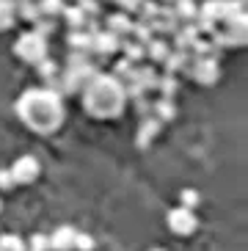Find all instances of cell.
Segmentation results:
<instances>
[{"label": "cell", "instance_id": "obj_1", "mask_svg": "<svg viewBox=\"0 0 248 251\" xmlns=\"http://www.w3.org/2000/svg\"><path fill=\"white\" fill-rule=\"evenodd\" d=\"M17 116L28 130L42 135L55 133L66 119V108L55 91L50 89H28L17 100Z\"/></svg>", "mask_w": 248, "mask_h": 251}, {"label": "cell", "instance_id": "obj_2", "mask_svg": "<svg viewBox=\"0 0 248 251\" xmlns=\"http://www.w3.org/2000/svg\"><path fill=\"white\" fill-rule=\"evenodd\" d=\"M80 94L86 113L94 119H116L124 113V105H127L124 86L110 72H97L80 89Z\"/></svg>", "mask_w": 248, "mask_h": 251}, {"label": "cell", "instance_id": "obj_3", "mask_svg": "<svg viewBox=\"0 0 248 251\" xmlns=\"http://www.w3.org/2000/svg\"><path fill=\"white\" fill-rule=\"evenodd\" d=\"M14 55L22 58L25 64H33V67H36L39 61L47 58V39H42L39 33H33V30L22 33L14 42Z\"/></svg>", "mask_w": 248, "mask_h": 251}, {"label": "cell", "instance_id": "obj_4", "mask_svg": "<svg viewBox=\"0 0 248 251\" xmlns=\"http://www.w3.org/2000/svg\"><path fill=\"white\" fill-rule=\"evenodd\" d=\"M188 75L198 83V86H215V83H218V77H221V64H218V58H212V55L190 58Z\"/></svg>", "mask_w": 248, "mask_h": 251}, {"label": "cell", "instance_id": "obj_5", "mask_svg": "<svg viewBox=\"0 0 248 251\" xmlns=\"http://www.w3.org/2000/svg\"><path fill=\"white\" fill-rule=\"evenodd\" d=\"M64 72L69 75V77H74L80 86H86V83L91 80L99 69H97V64L91 61V55H88V52H69Z\"/></svg>", "mask_w": 248, "mask_h": 251}, {"label": "cell", "instance_id": "obj_6", "mask_svg": "<svg viewBox=\"0 0 248 251\" xmlns=\"http://www.w3.org/2000/svg\"><path fill=\"white\" fill-rule=\"evenodd\" d=\"M198 226V218L193 210H185V207H174V210H168V229L179 237H188L193 235Z\"/></svg>", "mask_w": 248, "mask_h": 251}, {"label": "cell", "instance_id": "obj_7", "mask_svg": "<svg viewBox=\"0 0 248 251\" xmlns=\"http://www.w3.org/2000/svg\"><path fill=\"white\" fill-rule=\"evenodd\" d=\"M8 171H11V177H14V185H30L39 177L42 166H39V160L33 155H22V157H17L14 166Z\"/></svg>", "mask_w": 248, "mask_h": 251}, {"label": "cell", "instance_id": "obj_8", "mask_svg": "<svg viewBox=\"0 0 248 251\" xmlns=\"http://www.w3.org/2000/svg\"><path fill=\"white\" fill-rule=\"evenodd\" d=\"M218 23H221V3L218 0H207L198 6V14H196V28L198 33H212L218 30Z\"/></svg>", "mask_w": 248, "mask_h": 251}, {"label": "cell", "instance_id": "obj_9", "mask_svg": "<svg viewBox=\"0 0 248 251\" xmlns=\"http://www.w3.org/2000/svg\"><path fill=\"white\" fill-rule=\"evenodd\" d=\"M176 28H179V20H176V14H174V6H160V11H157V17H154V23H152L154 36L157 39L174 36Z\"/></svg>", "mask_w": 248, "mask_h": 251}, {"label": "cell", "instance_id": "obj_10", "mask_svg": "<svg viewBox=\"0 0 248 251\" xmlns=\"http://www.w3.org/2000/svg\"><path fill=\"white\" fill-rule=\"evenodd\" d=\"M132 20L130 14H124V11H116V14H108L105 17V25L102 30H108L110 36H116V39H127L132 33Z\"/></svg>", "mask_w": 248, "mask_h": 251}, {"label": "cell", "instance_id": "obj_11", "mask_svg": "<svg viewBox=\"0 0 248 251\" xmlns=\"http://www.w3.org/2000/svg\"><path fill=\"white\" fill-rule=\"evenodd\" d=\"M119 45H122V39L110 36L108 30H99V33L91 36V55H97V58H108V55L119 52Z\"/></svg>", "mask_w": 248, "mask_h": 251}, {"label": "cell", "instance_id": "obj_12", "mask_svg": "<svg viewBox=\"0 0 248 251\" xmlns=\"http://www.w3.org/2000/svg\"><path fill=\"white\" fill-rule=\"evenodd\" d=\"M74 235H77V229L69 226V224H64V226H58L50 237V251H74Z\"/></svg>", "mask_w": 248, "mask_h": 251}, {"label": "cell", "instance_id": "obj_13", "mask_svg": "<svg viewBox=\"0 0 248 251\" xmlns=\"http://www.w3.org/2000/svg\"><path fill=\"white\" fill-rule=\"evenodd\" d=\"M160 122L157 119H152V116H146V119H141V127H138V138H135V144H138L141 149H146L149 144H152L157 135H160Z\"/></svg>", "mask_w": 248, "mask_h": 251}, {"label": "cell", "instance_id": "obj_14", "mask_svg": "<svg viewBox=\"0 0 248 251\" xmlns=\"http://www.w3.org/2000/svg\"><path fill=\"white\" fill-rule=\"evenodd\" d=\"M163 69H166V75H179V72H188L190 67V52H179V50H171L166 55V61L160 64Z\"/></svg>", "mask_w": 248, "mask_h": 251}, {"label": "cell", "instance_id": "obj_15", "mask_svg": "<svg viewBox=\"0 0 248 251\" xmlns=\"http://www.w3.org/2000/svg\"><path fill=\"white\" fill-rule=\"evenodd\" d=\"M196 39H201V33H198L196 25H179L174 33V42H176V50L179 52H188L190 47L196 45Z\"/></svg>", "mask_w": 248, "mask_h": 251}, {"label": "cell", "instance_id": "obj_16", "mask_svg": "<svg viewBox=\"0 0 248 251\" xmlns=\"http://www.w3.org/2000/svg\"><path fill=\"white\" fill-rule=\"evenodd\" d=\"M152 119H157L160 125H166V122H174L176 119V102L174 100H154L152 102Z\"/></svg>", "mask_w": 248, "mask_h": 251}, {"label": "cell", "instance_id": "obj_17", "mask_svg": "<svg viewBox=\"0 0 248 251\" xmlns=\"http://www.w3.org/2000/svg\"><path fill=\"white\" fill-rule=\"evenodd\" d=\"M135 80H138V86L149 94V91L157 89V80H160V75L154 72V67H149V64H141V67H135Z\"/></svg>", "mask_w": 248, "mask_h": 251}, {"label": "cell", "instance_id": "obj_18", "mask_svg": "<svg viewBox=\"0 0 248 251\" xmlns=\"http://www.w3.org/2000/svg\"><path fill=\"white\" fill-rule=\"evenodd\" d=\"M66 45H69V52H88L91 55V36L86 30H69L66 33Z\"/></svg>", "mask_w": 248, "mask_h": 251}, {"label": "cell", "instance_id": "obj_19", "mask_svg": "<svg viewBox=\"0 0 248 251\" xmlns=\"http://www.w3.org/2000/svg\"><path fill=\"white\" fill-rule=\"evenodd\" d=\"M144 50H146V58L152 61V64H163V61H166V55L171 52V45H168V42H163V39L154 36L152 42H149V45L144 47Z\"/></svg>", "mask_w": 248, "mask_h": 251}, {"label": "cell", "instance_id": "obj_20", "mask_svg": "<svg viewBox=\"0 0 248 251\" xmlns=\"http://www.w3.org/2000/svg\"><path fill=\"white\" fill-rule=\"evenodd\" d=\"M119 50L124 52V61H130V64H141V61L146 58L144 45H138V42H132L130 36H127V39H122V45H119Z\"/></svg>", "mask_w": 248, "mask_h": 251}, {"label": "cell", "instance_id": "obj_21", "mask_svg": "<svg viewBox=\"0 0 248 251\" xmlns=\"http://www.w3.org/2000/svg\"><path fill=\"white\" fill-rule=\"evenodd\" d=\"M36 72H39V77L44 80L42 89H50L52 80H55V77L61 75V67H58V64H55L52 58H44V61H39V64H36Z\"/></svg>", "mask_w": 248, "mask_h": 251}, {"label": "cell", "instance_id": "obj_22", "mask_svg": "<svg viewBox=\"0 0 248 251\" xmlns=\"http://www.w3.org/2000/svg\"><path fill=\"white\" fill-rule=\"evenodd\" d=\"M174 14H176V20H179V25H193L196 23V14H198V6L193 0H182V3L174 6Z\"/></svg>", "mask_w": 248, "mask_h": 251}, {"label": "cell", "instance_id": "obj_23", "mask_svg": "<svg viewBox=\"0 0 248 251\" xmlns=\"http://www.w3.org/2000/svg\"><path fill=\"white\" fill-rule=\"evenodd\" d=\"M61 17L66 20V25H69V30H83L88 23V17L83 14L77 6H64V11H61Z\"/></svg>", "mask_w": 248, "mask_h": 251}, {"label": "cell", "instance_id": "obj_24", "mask_svg": "<svg viewBox=\"0 0 248 251\" xmlns=\"http://www.w3.org/2000/svg\"><path fill=\"white\" fill-rule=\"evenodd\" d=\"M17 23V3L14 0H0V33Z\"/></svg>", "mask_w": 248, "mask_h": 251}, {"label": "cell", "instance_id": "obj_25", "mask_svg": "<svg viewBox=\"0 0 248 251\" xmlns=\"http://www.w3.org/2000/svg\"><path fill=\"white\" fill-rule=\"evenodd\" d=\"M39 3L36 0H22V3H17V20H25V23H36L39 20Z\"/></svg>", "mask_w": 248, "mask_h": 251}, {"label": "cell", "instance_id": "obj_26", "mask_svg": "<svg viewBox=\"0 0 248 251\" xmlns=\"http://www.w3.org/2000/svg\"><path fill=\"white\" fill-rule=\"evenodd\" d=\"M154 91H160L163 100H174L176 91H179V80H176L174 75H160V80H157V89Z\"/></svg>", "mask_w": 248, "mask_h": 251}, {"label": "cell", "instance_id": "obj_27", "mask_svg": "<svg viewBox=\"0 0 248 251\" xmlns=\"http://www.w3.org/2000/svg\"><path fill=\"white\" fill-rule=\"evenodd\" d=\"M157 11H160V3H154V0H141V6H138V20L135 23H146V25H152L154 23V17H157Z\"/></svg>", "mask_w": 248, "mask_h": 251}, {"label": "cell", "instance_id": "obj_28", "mask_svg": "<svg viewBox=\"0 0 248 251\" xmlns=\"http://www.w3.org/2000/svg\"><path fill=\"white\" fill-rule=\"evenodd\" d=\"M130 39L132 42H138V45H149L154 39V30H152V25H146V23H132V33H130Z\"/></svg>", "mask_w": 248, "mask_h": 251}, {"label": "cell", "instance_id": "obj_29", "mask_svg": "<svg viewBox=\"0 0 248 251\" xmlns=\"http://www.w3.org/2000/svg\"><path fill=\"white\" fill-rule=\"evenodd\" d=\"M39 3V14L42 17H58L64 11V0H36Z\"/></svg>", "mask_w": 248, "mask_h": 251}, {"label": "cell", "instance_id": "obj_30", "mask_svg": "<svg viewBox=\"0 0 248 251\" xmlns=\"http://www.w3.org/2000/svg\"><path fill=\"white\" fill-rule=\"evenodd\" d=\"M110 75H113V77H116V80L124 86V83H127L132 75H135V64H130V61H124V58H122L116 67H113V72H110Z\"/></svg>", "mask_w": 248, "mask_h": 251}, {"label": "cell", "instance_id": "obj_31", "mask_svg": "<svg viewBox=\"0 0 248 251\" xmlns=\"http://www.w3.org/2000/svg\"><path fill=\"white\" fill-rule=\"evenodd\" d=\"M0 251H28L25 240L17 235H0Z\"/></svg>", "mask_w": 248, "mask_h": 251}, {"label": "cell", "instance_id": "obj_32", "mask_svg": "<svg viewBox=\"0 0 248 251\" xmlns=\"http://www.w3.org/2000/svg\"><path fill=\"white\" fill-rule=\"evenodd\" d=\"M52 30H55V23H52L50 17H39L36 23H33V33H39L42 39H47Z\"/></svg>", "mask_w": 248, "mask_h": 251}, {"label": "cell", "instance_id": "obj_33", "mask_svg": "<svg viewBox=\"0 0 248 251\" xmlns=\"http://www.w3.org/2000/svg\"><path fill=\"white\" fill-rule=\"evenodd\" d=\"M25 249L28 251H50V237L47 235H33L28 243H25Z\"/></svg>", "mask_w": 248, "mask_h": 251}, {"label": "cell", "instance_id": "obj_34", "mask_svg": "<svg viewBox=\"0 0 248 251\" xmlns=\"http://www.w3.org/2000/svg\"><path fill=\"white\" fill-rule=\"evenodd\" d=\"M132 108H135V113H138L141 119H146V116H152V100L149 97H138V100H132Z\"/></svg>", "mask_w": 248, "mask_h": 251}, {"label": "cell", "instance_id": "obj_35", "mask_svg": "<svg viewBox=\"0 0 248 251\" xmlns=\"http://www.w3.org/2000/svg\"><path fill=\"white\" fill-rule=\"evenodd\" d=\"M74 249L77 251H91L94 249V237L86 235V232H77V235H74Z\"/></svg>", "mask_w": 248, "mask_h": 251}, {"label": "cell", "instance_id": "obj_36", "mask_svg": "<svg viewBox=\"0 0 248 251\" xmlns=\"http://www.w3.org/2000/svg\"><path fill=\"white\" fill-rule=\"evenodd\" d=\"M196 204H198V193L190 191V188H185V191H182V204H179V207H185V210H193Z\"/></svg>", "mask_w": 248, "mask_h": 251}, {"label": "cell", "instance_id": "obj_37", "mask_svg": "<svg viewBox=\"0 0 248 251\" xmlns=\"http://www.w3.org/2000/svg\"><path fill=\"white\" fill-rule=\"evenodd\" d=\"M8 188H14V177L8 169H0V191H8Z\"/></svg>", "mask_w": 248, "mask_h": 251}, {"label": "cell", "instance_id": "obj_38", "mask_svg": "<svg viewBox=\"0 0 248 251\" xmlns=\"http://www.w3.org/2000/svg\"><path fill=\"white\" fill-rule=\"evenodd\" d=\"M116 3L124 14H132V11H138V6H141V0H116Z\"/></svg>", "mask_w": 248, "mask_h": 251}, {"label": "cell", "instance_id": "obj_39", "mask_svg": "<svg viewBox=\"0 0 248 251\" xmlns=\"http://www.w3.org/2000/svg\"><path fill=\"white\" fill-rule=\"evenodd\" d=\"M176 3H182V0H166L163 6H176Z\"/></svg>", "mask_w": 248, "mask_h": 251}, {"label": "cell", "instance_id": "obj_40", "mask_svg": "<svg viewBox=\"0 0 248 251\" xmlns=\"http://www.w3.org/2000/svg\"><path fill=\"white\" fill-rule=\"evenodd\" d=\"M154 251H166V249H154Z\"/></svg>", "mask_w": 248, "mask_h": 251}, {"label": "cell", "instance_id": "obj_41", "mask_svg": "<svg viewBox=\"0 0 248 251\" xmlns=\"http://www.w3.org/2000/svg\"><path fill=\"white\" fill-rule=\"evenodd\" d=\"M14 3H22V0H14Z\"/></svg>", "mask_w": 248, "mask_h": 251}]
</instances>
